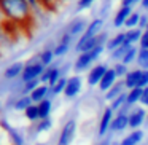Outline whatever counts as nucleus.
<instances>
[{"mask_svg": "<svg viewBox=\"0 0 148 145\" xmlns=\"http://www.w3.org/2000/svg\"><path fill=\"white\" fill-rule=\"evenodd\" d=\"M142 72H143L142 69H132V70L127 72V75L123 78L124 86H126V91L134 89V88L138 86V80H140V77H142Z\"/></svg>", "mask_w": 148, "mask_h": 145, "instance_id": "15", "label": "nucleus"}, {"mask_svg": "<svg viewBox=\"0 0 148 145\" xmlns=\"http://www.w3.org/2000/svg\"><path fill=\"white\" fill-rule=\"evenodd\" d=\"M96 0H78V3H77V10L81 11V10H86V8H89L91 5L94 3Z\"/></svg>", "mask_w": 148, "mask_h": 145, "instance_id": "38", "label": "nucleus"}, {"mask_svg": "<svg viewBox=\"0 0 148 145\" xmlns=\"http://www.w3.org/2000/svg\"><path fill=\"white\" fill-rule=\"evenodd\" d=\"M107 42H108V34L107 32H100L99 35L91 37V38H84V37H80L75 43V51L80 54V53H86V51H92L97 46H105Z\"/></svg>", "mask_w": 148, "mask_h": 145, "instance_id": "3", "label": "nucleus"}, {"mask_svg": "<svg viewBox=\"0 0 148 145\" xmlns=\"http://www.w3.org/2000/svg\"><path fill=\"white\" fill-rule=\"evenodd\" d=\"M113 70H115V74L118 78H124L126 75H127L129 69H127V65L123 64V62H116V64L113 65Z\"/></svg>", "mask_w": 148, "mask_h": 145, "instance_id": "37", "label": "nucleus"}, {"mask_svg": "<svg viewBox=\"0 0 148 145\" xmlns=\"http://www.w3.org/2000/svg\"><path fill=\"white\" fill-rule=\"evenodd\" d=\"M38 85H42V81L38 80H32V81H27V83H23V89H21V93L23 94H30L34 89H35Z\"/></svg>", "mask_w": 148, "mask_h": 145, "instance_id": "36", "label": "nucleus"}, {"mask_svg": "<svg viewBox=\"0 0 148 145\" xmlns=\"http://www.w3.org/2000/svg\"><path fill=\"white\" fill-rule=\"evenodd\" d=\"M142 140H143V131H140V129H134V131L129 132V134L126 135L118 145H138Z\"/></svg>", "mask_w": 148, "mask_h": 145, "instance_id": "20", "label": "nucleus"}, {"mask_svg": "<svg viewBox=\"0 0 148 145\" xmlns=\"http://www.w3.org/2000/svg\"><path fill=\"white\" fill-rule=\"evenodd\" d=\"M38 58H40V62H42L45 67H49V65H53V61H54V51L49 48L43 49L42 53H38Z\"/></svg>", "mask_w": 148, "mask_h": 145, "instance_id": "26", "label": "nucleus"}, {"mask_svg": "<svg viewBox=\"0 0 148 145\" xmlns=\"http://www.w3.org/2000/svg\"><path fill=\"white\" fill-rule=\"evenodd\" d=\"M35 145H45V144H35Z\"/></svg>", "mask_w": 148, "mask_h": 145, "instance_id": "48", "label": "nucleus"}, {"mask_svg": "<svg viewBox=\"0 0 148 145\" xmlns=\"http://www.w3.org/2000/svg\"><path fill=\"white\" fill-rule=\"evenodd\" d=\"M2 21H5V16H3V13H2V8H0V23Z\"/></svg>", "mask_w": 148, "mask_h": 145, "instance_id": "46", "label": "nucleus"}, {"mask_svg": "<svg viewBox=\"0 0 148 145\" xmlns=\"http://www.w3.org/2000/svg\"><path fill=\"white\" fill-rule=\"evenodd\" d=\"M103 51H105V46H97L92 51L80 53L78 58L75 59V62H73V70L77 72V74H80V72H83V70H88V69L102 56Z\"/></svg>", "mask_w": 148, "mask_h": 145, "instance_id": "2", "label": "nucleus"}, {"mask_svg": "<svg viewBox=\"0 0 148 145\" xmlns=\"http://www.w3.org/2000/svg\"><path fill=\"white\" fill-rule=\"evenodd\" d=\"M99 145H108V142L105 140V142H102V144H99Z\"/></svg>", "mask_w": 148, "mask_h": 145, "instance_id": "47", "label": "nucleus"}, {"mask_svg": "<svg viewBox=\"0 0 148 145\" xmlns=\"http://www.w3.org/2000/svg\"><path fill=\"white\" fill-rule=\"evenodd\" d=\"M113 113H115V112L110 109V105L103 109V113H102V116H100V121H99V129H97V132H99L100 137H103V135H105L107 132L110 131L112 121H113V118H115V115H113Z\"/></svg>", "mask_w": 148, "mask_h": 145, "instance_id": "10", "label": "nucleus"}, {"mask_svg": "<svg viewBox=\"0 0 148 145\" xmlns=\"http://www.w3.org/2000/svg\"><path fill=\"white\" fill-rule=\"evenodd\" d=\"M27 3H29L34 10H37V8L40 7V0H27Z\"/></svg>", "mask_w": 148, "mask_h": 145, "instance_id": "44", "label": "nucleus"}, {"mask_svg": "<svg viewBox=\"0 0 148 145\" xmlns=\"http://www.w3.org/2000/svg\"><path fill=\"white\" fill-rule=\"evenodd\" d=\"M131 46H134V45H127V43H124L123 46H119V48H116L115 51L110 53V58H112L113 61H116V62H121L123 58H124V54L127 53V49L131 48Z\"/></svg>", "mask_w": 148, "mask_h": 145, "instance_id": "28", "label": "nucleus"}, {"mask_svg": "<svg viewBox=\"0 0 148 145\" xmlns=\"http://www.w3.org/2000/svg\"><path fill=\"white\" fill-rule=\"evenodd\" d=\"M123 93H126V86H124V81H116L115 85H113L112 88H110L108 91L105 93V100H108V102H112V100H115L116 97H119Z\"/></svg>", "mask_w": 148, "mask_h": 145, "instance_id": "19", "label": "nucleus"}, {"mask_svg": "<svg viewBox=\"0 0 148 145\" xmlns=\"http://www.w3.org/2000/svg\"><path fill=\"white\" fill-rule=\"evenodd\" d=\"M81 88H83V80H81L80 75H72L67 78V86L64 89V96L67 99H73L78 94L81 93Z\"/></svg>", "mask_w": 148, "mask_h": 145, "instance_id": "7", "label": "nucleus"}, {"mask_svg": "<svg viewBox=\"0 0 148 145\" xmlns=\"http://www.w3.org/2000/svg\"><path fill=\"white\" fill-rule=\"evenodd\" d=\"M126 99H127V96H126V93H123L119 97H116L115 100H112V102H110V109H112L115 113L121 112V110L126 107Z\"/></svg>", "mask_w": 148, "mask_h": 145, "instance_id": "29", "label": "nucleus"}, {"mask_svg": "<svg viewBox=\"0 0 148 145\" xmlns=\"http://www.w3.org/2000/svg\"><path fill=\"white\" fill-rule=\"evenodd\" d=\"M142 0H121V7H134L135 3H140Z\"/></svg>", "mask_w": 148, "mask_h": 145, "instance_id": "43", "label": "nucleus"}, {"mask_svg": "<svg viewBox=\"0 0 148 145\" xmlns=\"http://www.w3.org/2000/svg\"><path fill=\"white\" fill-rule=\"evenodd\" d=\"M137 54H138V48H135V46H131V48L127 49V53L124 54V58H123V64L126 65H131L132 62L137 61Z\"/></svg>", "mask_w": 148, "mask_h": 145, "instance_id": "31", "label": "nucleus"}, {"mask_svg": "<svg viewBox=\"0 0 148 145\" xmlns=\"http://www.w3.org/2000/svg\"><path fill=\"white\" fill-rule=\"evenodd\" d=\"M88 24L89 23H86V19H83V18H75L73 21H70V23L67 24L64 32L69 34L70 37H73V38L75 37H81L84 34V30H86Z\"/></svg>", "mask_w": 148, "mask_h": 145, "instance_id": "9", "label": "nucleus"}, {"mask_svg": "<svg viewBox=\"0 0 148 145\" xmlns=\"http://www.w3.org/2000/svg\"><path fill=\"white\" fill-rule=\"evenodd\" d=\"M148 86V70H143L142 72V77H140V80H138V86L137 88H147Z\"/></svg>", "mask_w": 148, "mask_h": 145, "instance_id": "39", "label": "nucleus"}, {"mask_svg": "<svg viewBox=\"0 0 148 145\" xmlns=\"http://www.w3.org/2000/svg\"><path fill=\"white\" fill-rule=\"evenodd\" d=\"M116 80H119V78L116 77V74H115V70H113V67H110L108 70L105 72V75L102 77V80H100L99 89L102 91V93H107V91H108L110 88H112L113 85L116 83Z\"/></svg>", "mask_w": 148, "mask_h": 145, "instance_id": "16", "label": "nucleus"}, {"mask_svg": "<svg viewBox=\"0 0 148 145\" xmlns=\"http://www.w3.org/2000/svg\"><path fill=\"white\" fill-rule=\"evenodd\" d=\"M140 7L143 8V10H148V0H142V2H140Z\"/></svg>", "mask_w": 148, "mask_h": 145, "instance_id": "45", "label": "nucleus"}, {"mask_svg": "<svg viewBox=\"0 0 148 145\" xmlns=\"http://www.w3.org/2000/svg\"><path fill=\"white\" fill-rule=\"evenodd\" d=\"M132 13H134L132 7H121L118 11H116L115 18H113V27H121V26H124L126 21H127V18L131 16Z\"/></svg>", "mask_w": 148, "mask_h": 145, "instance_id": "18", "label": "nucleus"}, {"mask_svg": "<svg viewBox=\"0 0 148 145\" xmlns=\"http://www.w3.org/2000/svg\"><path fill=\"white\" fill-rule=\"evenodd\" d=\"M75 134H77V121H75L73 118L67 120L65 124L62 126L61 132H59L58 144L56 145H70L75 139Z\"/></svg>", "mask_w": 148, "mask_h": 145, "instance_id": "5", "label": "nucleus"}, {"mask_svg": "<svg viewBox=\"0 0 148 145\" xmlns=\"http://www.w3.org/2000/svg\"><path fill=\"white\" fill-rule=\"evenodd\" d=\"M147 115L148 112L145 110V107L142 105H134L131 110H129L127 116H129V128L134 131V129H138L142 124H143V121L147 120Z\"/></svg>", "mask_w": 148, "mask_h": 145, "instance_id": "6", "label": "nucleus"}, {"mask_svg": "<svg viewBox=\"0 0 148 145\" xmlns=\"http://www.w3.org/2000/svg\"><path fill=\"white\" fill-rule=\"evenodd\" d=\"M0 126L5 129V132L8 134V137H10V140H11V144H13V145H26L24 135L21 134L16 128H13L7 120H2V121H0Z\"/></svg>", "mask_w": 148, "mask_h": 145, "instance_id": "11", "label": "nucleus"}, {"mask_svg": "<svg viewBox=\"0 0 148 145\" xmlns=\"http://www.w3.org/2000/svg\"><path fill=\"white\" fill-rule=\"evenodd\" d=\"M32 104H34V102H32V99H30L29 94H21V96L18 97L16 100H14L13 109L18 110V112H26V110L29 109Z\"/></svg>", "mask_w": 148, "mask_h": 145, "instance_id": "22", "label": "nucleus"}, {"mask_svg": "<svg viewBox=\"0 0 148 145\" xmlns=\"http://www.w3.org/2000/svg\"><path fill=\"white\" fill-rule=\"evenodd\" d=\"M53 126V120L51 118H43V120H38L35 123V132H45V131H49Z\"/></svg>", "mask_w": 148, "mask_h": 145, "instance_id": "33", "label": "nucleus"}, {"mask_svg": "<svg viewBox=\"0 0 148 145\" xmlns=\"http://www.w3.org/2000/svg\"><path fill=\"white\" fill-rule=\"evenodd\" d=\"M142 91H143L142 88H134V89L126 91V96H127V99H126V104H127L129 107H134V105H137V104H140Z\"/></svg>", "mask_w": 148, "mask_h": 145, "instance_id": "23", "label": "nucleus"}, {"mask_svg": "<svg viewBox=\"0 0 148 145\" xmlns=\"http://www.w3.org/2000/svg\"><path fill=\"white\" fill-rule=\"evenodd\" d=\"M108 65L107 64H96L92 69L89 70V74H88L86 77V81L89 86H99L100 80H102V77L105 75V72L108 70Z\"/></svg>", "mask_w": 148, "mask_h": 145, "instance_id": "8", "label": "nucleus"}, {"mask_svg": "<svg viewBox=\"0 0 148 145\" xmlns=\"http://www.w3.org/2000/svg\"><path fill=\"white\" fill-rule=\"evenodd\" d=\"M0 8L5 19L13 24H29L32 21L34 8L27 0H0Z\"/></svg>", "mask_w": 148, "mask_h": 145, "instance_id": "1", "label": "nucleus"}, {"mask_svg": "<svg viewBox=\"0 0 148 145\" xmlns=\"http://www.w3.org/2000/svg\"><path fill=\"white\" fill-rule=\"evenodd\" d=\"M102 27H103V19L102 18H96V19H92L89 24H88L86 30H84V34L81 37H84V38H91V37L99 35V34L102 32Z\"/></svg>", "mask_w": 148, "mask_h": 145, "instance_id": "17", "label": "nucleus"}, {"mask_svg": "<svg viewBox=\"0 0 148 145\" xmlns=\"http://www.w3.org/2000/svg\"><path fill=\"white\" fill-rule=\"evenodd\" d=\"M0 110H2V102H0Z\"/></svg>", "mask_w": 148, "mask_h": 145, "instance_id": "49", "label": "nucleus"}, {"mask_svg": "<svg viewBox=\"0 0 148 145\" xmlns=\"http://www.w3.org/2000/svg\"><path fill=\"white\" fill-rule=\"evenodd\" d=\"M147 118H148V115H147Z\"/></svg>", "mask_w": 148, "mask_h": 145, "instance_id": "50", "label": "nucleus"}, {"mask_svg": "<svg viewBox=\"0 0 148 145\" xmlns=\"http://www.w3.org/2000/svg\"><path fill=\"white\" fill-rule=\"evenodd\" d=\"M129 128V116L127 113H123V112H118L115 115L112 121V126H110V131L113 132H123L124 129Z\"/></svg>", "mask_w": 148, "mask_h": 145, "instance_id": "14", "label": "nucleus"}, {"mask_svg": "<svg viewBox=\"0 0 148 145\" xmlns=\"http://www.w3.org/2000/svg\"><path fill=\"white\" fill-rule=\"evenodd\" d=\"M37 105H38L40 120H43V118H49V115H51V112H53V100L48 97V99H43L42 102H38Z\"/></svg>", "mask_w": 148, "mask_h": 145, "instance_id": "24", "label": "nucleus"}, {"mask_svg": "<svg viewBox=\"0 0 148 145\" xmlns=\"http://www.w3.org/2000/svg\"><path fill=\"white\" fill-rule=\"evenodd\" d=\"M65 86H67V78H65V77H62L61 80H59L58 83L54 85V86H49V88H51V97L59 96V94H64Z\"/></svg>", "mask_w": 148, "mask_h": 145, "instance_id": "32", "label": "nucleus"}, {"mask_svg": "<svg viewBox=\"0 0 148 145\" xmlns=\"http://www.w3.org/2000/svg\"><path fill=\"white\" fill-rule=\"evenodd\" d=\"M69 49H70V43H62V42H59L58 45L54 46V56L56 58H62L64 54H67L69 53Z\"/></svg>", "mask_w": 148, "mask_h": 145, "instance_id": "35", "label": "nucleus"}, {"mask_svg": "<svg viewBox=\"0 0 148 145\" xmlns=\"http://www.w3.org/2000/svg\"><path fill=\"white\" fill-rule=\"evenodd\" d=\"M24 67H26V64L21 62V61L13 62V64H10L3 70V78H5V80H16V78H21Z\"/></svg>", "mask_w": 148, "mask_h": 145, "instance_id": "12", "label": "nucleus"}, {"mask_svg": "<svg viewBox=\"0 0 148 145\" xmlns=\"http://www.w3.org/2000/svg\"><path fill=\"white\" fill-rule=\"evenodd\" d=\"M138 45H140V48L148 49V29L143 30V34H142V38H140V42H138Z\"/></svg>", "mask_w": 148, "mask_h": 145, "instance_id": "41", "label": "nucleus"}, {"mask_svg": "<svg viewBox=\"0 0 148 145\" xmlns=\"http://www.w3.org/2000/svg\"><path fill=\"white\" fill-rule=\"evenodd\" d=\"M124 43H126V34L118 32L116 35H113L112 38H108V42H107V45H105V49H108V51L112 53V51H115L116 48L123 46Z\"/></svg>", "mask_w": 148, "mask_h": 145, "instance_id": "21", "label": "nucleus"}, {"mask_svg": "<svg viewBox=\"0 0 148 145\" xmlns=\"http://www.w3.org/2000/svg\"><path fill=\"white\" fill-rule=\"evenodd\" d=\"M137 65L142 70H148V49L145 48H138V54H137Z\"/></svg>", "mask_w": 148, "mask_h": 145, "instance_id": "27", "label": "nucleus"}, {"mask_svg": "<svg viewBox=\"0 0 148 145\" xmlns=\"http://www.w3.org/2000/svg\"><path fill=\"white\" fill-rule=\"evenodd\" d=\"M147 29H148V27H147Z\"/></svg>", "mask_w": 148, "mask_h": 145, "instance_id": "51", "label": "nucleus"}, {"mask_svg": "<svg viewBox=\"0 0 148 145\" xmlns=\"http://www.w3.org/2000/svg\"><path fill=\"white\" fill-rule=\"evenodd\" d=\"M140 105H142V107H145V109H148V86H147V88H143V91H142Z\"/></svg>", "mask_w": 148, "mask_h": 145, "instance_id": "40", "label": "nucleus"}, {"mask_svg": "<svg viewBox=\"0 0 148 145\" xmlns=\"http://www.w3.org/2000/svg\"><path fill=\"white\" fill-rule=\"evenodd\" d=\"M147 27H148V16H147V14H142V16H140V23H138V29L145 30Z\"/></svg>", "mask_w": 148, "mask_h": 145, "instance_id": "42", "label": "nucleus"}, {"mask_svg": "<svg viewBox=\"0 0 148 145\" xmlns=\"http://www.w3.org/2000/svg\"><path fill=\"white\" fill-rule=\"evenodd\" d=\"M46 70V67L40 62L38 54L35 58H32L29 62H26V67L23 70V75H21V83H27V81L32 80H38L43 75V72Z\"/></svg>", "mask_w": 148, "mask_h": 145, "instance_id": "4", "label": "nucleus"}, {"mask_svg": "<svg viewBox=\"0 0 148 145\" xmlns=\"http://www.w3.org/2000/svg\"><path fill=\"white\" fill-rule=\"evenodd\" d=\"M24 116H26L27 120H29L30 123H37L40 120V113H38V105L37 104H32V105L29 107V109L24 112Z\"/></svg>", "mask_w": 148, "mask_h": 145, "instance_id": "30", "label": "nucleus"}, {"mask_svg": "<svg viewBox=\"0 0 148 145\" xmlns=\"http://www.w3.org/2000/svg\"><path fill=\"white\" fill-rule=\"evenodd\" d=\"M124 34H126V43H127V45H135V43L140 42L143 30L135 27V29H127Z\"/></svg>", "mask_w": 148, "mask_h": 145, "instance_id": "25", "label": "nucleus"}, {"mask_svg": "<svg viewBox=\"0 0 148 145\" xmlns=\"http://www.w3.org/2000/svg\"><path fill=\"white\" fill-rule=\"evenodd\" d=\"M29 96H30V99H32L34 104H38V102H42L43 99H48V97L51 99V88H49V85L42 83V85H38Z\"/></svg>", "mask_w": 148, "mask_h": 145, "instance_id": "13", "label": "nucleus"}, {"mask_svg": "<svg viewBox=\"0 0 148 145\" xmlns=\"http://www.w3.org/2000/svg\"><path fill=\"white\" fill-rule=\"evenodd\" d=\"M140 16H142V14L138 13V11H134V13H132L131 16L127 18V21H126L124 27H126V29H135V27H138V23H140Z\"/></svg>", "mask_w": 148, "mask_h": 145, "instance_id": "34", "label": "nucleus"}]
</instances>
